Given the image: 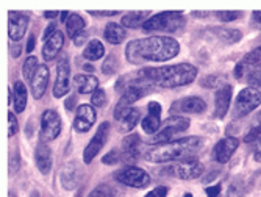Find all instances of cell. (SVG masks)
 I'll use <instances>...</instances> for the list:
<instances>
[{"label": "cell", "mask_w": 261, "mask_h": 197, "mask_svg": "<svg viewBox=\"0 0 261 197\" xmlns=\"http://www.w3.org/2000/svg\"><path fill=\"white\" fill-rule=\"evenodd\" d=\"M180 52V42L171 36H147L133 39L125 47V58L132 64L163 63L175 58Z\"/></svg>", "instance_id": "obj_1"}, {"label": "cell", "mask_w": 261, "mask_h": 197, "mask_svg": "<svg viewBox=\"0 0 261 197\" xmlns=\"http://www.w3.org/2000/svg\"><path fill=\"white\" fill-rule=\"evenodd\" d=\"M197 77V67L191 63H180V64H169L161 67H144L141 69L135 80L144 82L149 85H155L160 88H180L193 83Z\"/></svg>", "instance_id": "obj_2"}, {"label": "cell", "mask_w": 261, "mask_h": 197, "mask_svg": "<svg viewBox=\"0 0 261 197\" xmlns=\"http://www.w3.org/2000/svg\"><path fill=\"white\" fill-rule=\"evenodd\" d=\"M203 147V139L200 136H185L164 144H156L146 152V160L149 163H175L186 158H193Z\"/></svg>", "instance_id": "obj_3"}, {"label": "cell", "mask_w": 261, "mask_h": 197, "mask_svg": "<svg viewBox=\"0 0 261 197\" xmlns=\"http://www.w3.org/2000/svg\"><path fill=\"white\" fill-rule=\"evenodd\" d=\"M186 23L185 14L181 11H161L150 16L142 30L146 32H161V33H175L180 32Z\"/></svg>", "instance_id": "obj_4"}, {"label": "cell", "mask_w": 261, "mask_h": 197, "mask_svg": "<svg viewBox=\"0 0 261 197\" xmlns=\"http://www.w3.org/2000/svg\"><path fill=\"white\" fill-rule=\"evenodd\" d=\"M191 126V120L188 117L183 116H171L164 120V124H161V129L158 130V133H155L150 138V142H153V145L156 144H164V142H169L174 141V138L178 133H183L189 129Z\"/></svg>", "instance_id": "obj_5"}, {"label": "cell", "mask_w": 261, "mask_h": 197, "mask_svg": "<svg viewBox=\"0 0 261 197\" xmlns=\"http://www.w3.org/2000/svg\"><path fill=\"white\" fill-rule=\"evenodd\" d=\"M114 180L119 185L135 188V189H144L150 185V176L147 174V170L138 166H133V164L116 170Z\"/></svg>", "instance_id": "obj_6"}, {"label": "cell", "mask_w": 261, "mask_h": 197, "mask_svg": "<svg viewBox=\"0 0 261 197\" xmlns=\"http://www.w3.org/2000/svg\"><path fill=\"white\" fill-rule=\"evenodd\" d=\"M164 170H166V174L174 176L181 180H194L203 174L205 167L197 157H193V158H186L181 161H175L174 164L168 166Z\"/></svg>", "instance_id": "obj_7"}, {"label": "cell", "mask_w": 261, "mask_h": 197, "mask_svg": "<svg viewBox=\"0 0 261 197\" xmlns=\"http://www.w3.org/2000/svg\"><path fill=\"white\" fill-rule=\"evenodd\" d=\"M261 105V91L255 88H244L234 101V117H244Z\"/></svg>", "instance_id": "obj_8"}, {"label": "cell", "mask_w": 261, "mask_h": 197, "mask_svg": "<svg viewBox=\"0 0 261 197\" xmlns=\"http://www.w3.org/2000/svg\"><path fill=\"white\" fill-rule=\"evenodd\" d=\"M110 122H102L99 126L97 132L94 133V136L91 138V141L88 142V145L85 147L83 151V161L86 164H91L92 160L99 155V152L103 149V145L107 144L108 135H110Z\"/></svg>", "instance_id": "obj_9"}, {"label": "cell", "mask_w": 261, "mask_h": 197, "mask_svg": "<svg viewBox=\"0 0 261 197\" xmlns=\"http://www.w3.org/2000/svg\"><path fill=\"white\" fill-rule=\"evenodd\" d=\"M114 120L117 122V129L122 133H130L141 119V111L135 107H124L117 104L113 111Z\"/></svg>", "instance_id": "obj_10"}, {"label": "cell", "mask_w": 261, "mask_h": 197, "mask_svg": "<svg viewBox=\"0 0 261 197\" xmlns=\"http://www.w3.org/2000/svg\"><path fill=\"white\" fill-rule=\"evenodd\" d=\"M61 133V117L55 110H45L41 116V141L49 142Z\"/></svg>", "instance_id": "obj_11"}, {"label": "cell", "mask_w": 261, "mask_h": 197, "mask_svg": "<svg viewBox=\"0 0 261 197\" xmlns=\"http://www.w3.org/2000/svg\"><path fill=\"white\" fill-rule=\"evenodd\" d=\"M206 110V102L202 97L191 95V97H183L175 101L171 105V114L180 116V114H200Z\"/></svg>", "instance_id": "obj_12"}, {"label": "cell", "mask_w": 261, "mask_h": 197, "mask_svg": "<svg viewBox=\"0 0 261 197\" xmlns=\"http://www.w3.org/2000/svg\"><path fill=\"white\" fill-rule=\"evenodd\" d=\"M70 89V63L67 57L60 58L57 64V80L54 85V97L61 98Z\"/></svg>", "instance_id": "obj_13"}, {"label": "cell", "mask_w": 261, "mask_h": 197, "mask_svg": "<svg viewBox=\"0 0 261 197\" xmlns=\"http://www.w3.org/2000/svg\"><path fill=\"white\" fill-rule=\"evenodd\" d=\"M30 23V17L20 11H10L8 13V36L13 42H19L27 33Z\"/></svg>", "instance_id": "obj_14"}, {"label": "cell", "mask_w": 261, "mask_h": 197, "mask_svg": "<svg viewBox=\"0 0 261 197\" xmlns=\"http://www.w3.org/2000/svg\"><path fill=\"white\" fill-rule=\"evenodd\" d=\"M96 119H97V113L92 105L83 104V105L77 107V113H75V119H74V130L77 133L89 132L91 127L96 124Z\"/></svg>", "instance_id": "obj_15"}, {"label": "cell", "mask_w": 261, "mask_h": 197, "mask_svg": "<svg viewBox=\"0 0 261 197\" xmlns=\"http://www.w3.org/2000/svg\"><path fill=\"white\" fill-rule=\"evenodd\" d=\"M240 145V139L234 136H225L222 138L215 147H213V160L225 164L230 161V158L233 157V154L236 152Z\"/></svg>", "instance_id": "obj_16"}, {"label": "cell", "mask_w": 261, "mask_h": 197, "mask_svg": "<svg viewBox=\"0 0 261 197\" xmlns=\"http://www.w3.org/2000/svg\"><path fill=\"white\" fill-rule=\"evenodd\" d=\"M150 89H152V88H150V85H149V83L138 82V80H135V79H133V80L125 86V89H124V92H122V95H121L119 105L130 107L132 104H135V102L141 101V98L144 97Z\"/></svg>", "instance_id": "obj_17"}, {"label": "cell", "mask_w": 261, "mask_h": 197, "mask_svg": "<svg viewBox=\"0 0 261 197\" xmlns=\"http://www.w3.org/2000/svg\"><path fill=\"white\" fill-rule=\"evenodd\" d=\"M141 157V136L138 133H128L121 144V161L135 163Z\"/></svg>", "instance_id": "obj_18"}, {"label": "cell", "mask_w": 261, "mask_h": 197, "mask_svg": "<svg viewBox=\"0 0 261 197\" xmlns=\"http://www.w3.org/2000/svg\"><path fill=\"white\" fill-rule=\"evenodd\" d=\"M141 127L147 135H155L161 129V105L155 101L149 102L147 113L141 119Z\"/></svg>", "instance_id": "obj_19"}, {"label": "cell", "mask_w": 261, "mask_h": 197, "mask_svg": "<svg viewBox=\"0 0 261 197\" xmlns=\"http://www.w3.org/2000/svg\"><path fill=\"white\" fill-rule=\"evenodd\" d=\"M82 180V169L75 163H66L60 172L61 186L67 191H72L79 186Z\"/></svg>", "instance_id": "obj_20"}, {"label": "cell", "mask_w": 261, "mask_h": 197, "mask_svg": "<svg viewBox=\"0 0 261 197\" xmlns=\"http://www.w3.org/2000/svg\"><path fill=\"white\" fill-rule=\"evenodd\" d=\"M49 80H50V70L45 64H41L39 69L36 70L33 80L30 82V89H32V95L39 101V98L45 94L47 86H49Z\"/></svg>", "instance_id": "obj_21"}, {"label": "cell", "mask_w": 261, "mask_h": 197, "mask_svg": "<svg viewBox=\"0 0 261 197\" xmlns=\"http://www.w3.org/2000/svg\"><path fill=\"white\" fill-rule=\"evenodd\" d=\"M231 94H233V88L231 85L225 83L222 85L215 95V114L219 119H224L228 113L230 108V102H231Z\"/></svg>", "instance_id": "obj_22"}, {"label": "cell", "mask_w": 261, "mask_h": 197, "mask_svg": "<svg viewBox=\"0 0 261 197\" xmlns=\"http://www.w3.org/2000/svg\"><path fill=\"white\" fill-rule=\"evenodd\" d=\"M35 163H36V167L39 169L41 174H49L52 170V151L50 147L47 145V142L41 141L38 142L36 145V151H35Z\"/></svg>", "instance_id": "obj_23"}, {"label": "cell", "mask_w": 261, "mask_h": 197, "mask_svg": "<svg viewBox=\"0 0 261 197\" xmlns=\"http://www.w3.org/2000/svg\"><path fill=\"white\" fill-rule=\"evenodd\" d=\"M63 45H64V33L57 30L54 36H50L45 41V44L42 47V58L45 61H52L54 58L58 57Z\"/></svg>", "instance_id": "obj_24"}, {"label": "cell", "mask_w": 261, "mask_h": 197, "mask_svg": "<svg viewBox=\"0 0 261 197\" xmlns=\"http://www.w3.org/2000/svg\"><path fill=\"white\" fill-rule=\"evenodd\" d=\"M74 86L80 94H92L99 89V79L92 73H79L74 77Z\"/></svg>", "instance_id": "obj_25"}, {"label": "cell", "mask_w": 261, "mask_h": 197, "mask_svg": "<svg viewBox=\"0 0 261 197\" xmlns=\"http://www.w3.org/2000/svg\"><path fill=\"white\" fill-rule=\"evenodd\" d=\"M103 38L110 42V44H121L125 41L127 38V30L121 26V23L117 22H108L105 26V30H103Z\"/></svg>", "instance_id": "obj_26"}, {"label": "cell", "mask_w": 261, "mask_h": 197, "mask_svg": "<svg viewBox=\"0 0 261 197\" xmlns=\"http://www.w3.org/2000/svg\"><path fill=\"white\" fill-rule=\"evenodd\" d=\"M125 191L119 183H100L88 197H124Z\"/></svg>", "instance_id": "obj_27"}, {"label": "cell", "mask_w": 261, "mask_h": 197, "mask_svg": "<svg viewBox=\"0 0 261 197\" xmlns=\"http://www.w3.org/2000/svg\"><path fill=\"white\" fill-rule=\"evenodd\" d=\"M11 88H13V95H14V102H13L14 110H16V113H22L27 108V98H29L27 86L23 82L16 80Z\"/></svg>", "instance_id": "obj_28"}, {"label": "cell", "mask_w": 261, "mask_h": 197, "mask_svg": "<svg viewBox=\"0 0 261 197\" xmlns=\"http://www.w3.org/2000/svg\"><path fill=\"white\" fill-rule=\"evenodd\" d=\"M149 11H130L122 16L121 26L124 29H139L144 26V22L149 19Z\"/></svg>", "instance_id": "obj_29"}, {"label": "cell", "mask_w": 261, "mask_h": 197, "mask_svg": "<svg viewBox=\"0 0 261 197\" xmlns=\"http://www.w3.org/2000/svg\"><path fill=\"white\" fill-rule=\"evenodd\" d=\"M85 27H86L85 19L77 13H70L69 19L66 20V33H67V36L70 39H74L75 36L83 33Z\"/></svg>", "instance_id": "obj_30"}, {"label": "cell", "mask_w": 261, "mask_h": 197, "mask_svg": "<svg viewBox=\"0 0 261 197\" xmlns=\"http://www.w3.org/2000/svg\"><path fill=\"white\" fill-rule=\"evenodd\" d=\"M103 55H105V45L99 39H91L83 51V58L88 61H97Z\"/></svg>", "instance_id": "obj_31"}, {"label": "cell", "mask_w": 261, "mask_h": 197, "mask_svg": "<svg viewBox=\"0 0 261 197\" xmlns=\"http://www.w3.org/2000/svg\"><path fill=\"white\" fill-rule=\"evenodd\" d=\"M211 32L215 33V36L218 39H221L225 44H234L238 42L243 38L241 30L238 29H227V27H216V29H211Z\"/></svg>", "instance_id": "obj_32"}, {"label": "cell", "mask_w": 261, "mask_h": 197, "mask_svg": "<svg viewBox=\"0 0 261 197\" xmlns=\"http://www.w3.org/2000/svg\"><path fill=\"white\" fill-rule=\"evenodd\" d=\"M39 66L41 64H39V61H38V58L35 55L27 57V60L23 61V64H22V77H23V80L32 82L36 70L39 69Z\"/></svg>", "instance_id": "obj_33"}, {"label": "cell", "mask_w": 261, "mask_h": 197, "mask_svg": "<svg viewBox=\"0 0 261 197\" xmlns=\"http://www.w3.org/2000/svg\"><path fill=\"white\" fill-rule=\"evenodd\" d=\"M243 67L246 70L255 69V67H261V44L258 47H255L253 51H250L249 54H246V57L241 61Z\"/></svg>", "instance_id": "obj_34"}, {"label": "cell", "mask_w": 261, "mask_h": 197, "mask_svg": "<svg viewBox=\"0 0 261 197\" xmlns=\"http://www.w3.org/2000/svg\"><path fill=\"white\" fill-rule=\"evenodd\" d=\"M224 197H246L244 183H243L240 179H234V180L228 185V188H227Z\"/></svg>", "instance_id": "obj_35"}, {"label": "cell", "mask_w": 261, "mask_h": 197, "mask_svg": "<svg viewBox=\"0 0 261 197\" xmlns=\"http://www.w3.org/2000/svg\"><path fill=\"white\" fill-rule=\"evenodd\" d=\"M247 83L250 85V88H261V67H255L250 69L247 73Z\"/></svg>", "instance_id": "obj_36"}, {"label": "cell", "mask_w": 261, "mask_h": 197, "mask_svg": "<svg viewBox=\"0 0 261 197\" xmlns=\"http://www.w3.org/2000/svg\"><path fill=\"white\" fill-rule=\"evenodd\" d=\"M91 105L92 107H105L107 105V92L105 89L99 88L91 94Z\"/></svg>", "instance_id": "obj_37"}, {"label": "cell", "mask_w": 261, "mask_h": 197, "mask_svg": "<svg viewBox=\"0 0 261 197\" xmlns=\"http://www.w3.org/2000/svg\"><path fill=\"white\" fill-rule=\"evenodd\" d=\"M117 66H119V63H117V57L110 55L108 58H105V61L102 64V72L107 73V76H111V73L116 72Z\"/></svg>", "instance_id": "obj_38"}, {"label": "cell", "mask_w": 261, "mask_h": 197, "mask_svg": "<svg viewBox=\"0 0 261 197\" xmlns=\"http://www.w3.org/2000/svg\"><path fill=\"white\" fill-rule=\"evenodd\" d=\"M216 17L222 22H233L243 17V11H218Z\"/></svg>", "instance_id": "obj_39"}, {"label": "cell", "mask_w": 261, "mask_h": 197, "mask_svg": "<svg viewBox=\"0 0 261 197\" xmlns=\"http://www.w3.org/2000/svg\"><path fill=\"white\" fill-rule=\"evenodd\" d=\"M261 138V124H255L252 129H249V132L244 135V142L247 144H252L255 142L256 139Z\"/></svg>", "instance_id": "obj_40"}, {"label": "cell", "mask_w": 261, "mask_h": 197, "mask_svg": "<svg viewBox=\"0 0 261 197\" xmlns=\"http://www.w3.org/2000/svg\"><path fill=\"white\" fill-rule=\"evenodd\" d=\"M121 161V151H116V149H113V151H110L107 155H103V158H102V163L103 164H108V166H113V164H116V163H119Z\"/></svg>", "instance_id": "obj_41"}, {"label": "cell", "mask_w": 261, "mask_h": 197, "mask_svg": "<svg viewBox=\"0 0 261 197\" xmlns=\"http://www.w3.org/2000/svg\"><path fill=\"white\" fill-rule=\"evenodd\" d=\"M17 129H19V124H17L16 114L13 111H10L8 113V136L13 138L17 133Z\"/></svg>", "instance_id": "obj_42"}, {"label": "cell", "mask_w": 261, "mask_h": 197, "mask_svg": "<svg viewBox=\"0 0 261 197\" xmlns=\"http://www.w3.org/2000/svg\"><path fill=\"white\" fill-rule=\"evenodd\" d=\"M144 197H168V188H166V186H156L152 191H149Z\"/></svg>", "instance_id": "obj_43"}, {"label": "cell", "mask_w": 261, "mask_h": 197, "mask_svg": "<svg viewBox=\"0 0 261 197\" xmlns=\"http://www.w3.org/2000/svg\"><path fill=\"white\" fill-rule=\"evenodd\" d=\"M19 167H20V158H19V152H16L10 158V174L13 176L14 172L19 170Z\"/></svg>", "instance_id": "obj_44"}, {"label": "cell", "mask_w": 261, "mask_h": 197, "mask_svg": "<svg viewBox=\"0 0 261 197\" xmlns=\"http://www.w3.org/2000/svg\"><path fill=\"white\" fill-rule=\"evenodd\" d=\"M200 85H202V86H205V88H216V86L219 85V77H218V76H210V77H205V79H202Z\"/></svg>", "instance_id": "obj_45"}, {"label": "cell", "mask_w": 261, "mask_h": 197, "mask_svg": "<svg viewBox=\"0 0 261 197\" xmlns=\"http://www.w3.org/2000/svg\"><path fill=\"white\" fill-rule=\"evenodd\" d=\"M221 185L218 183V185H213V186H206L205 188V192H206V195L208 197H221Z\"/></svg>", "instance_id": "obj_46"}, {"label": "cell", "mask_w": 261, "mask_h": 197, "mask_svg": "<svg viewBox=\"0 0 261 197\" xmlns=\"http://www.w3.org/2000/svg\"><path fill=\"white\" fill-rule=\"evenodd\" d=\"M75 102H77V94H70V95L66 98L64 107H66L69 111H72L74 108H77V107H75Z\"/></svg>", "instance_id": "obj_47"}, {"label": "cell", "mask_w": 261, "mask_h": 197, "mask_svg": "<svg viewBox=\"0 0 261 197\" xmlns=\"http://www.w3.org/2000/svg\"><path fill=\"white\" fill-rule=\"evenodd\" d=\"M55 32H57V26H55V23L52 22L50 26H49V27H47V29L44 30L42 39H44V41H47V39H49L50 36H54V35H55Z\"/></svg>", "instance_id": "obj_48"}, {"label": "cell", "mask_w": 261, "mask_h": 197, "mask_svg": "<svg viewBox=\"0 0 261 197\" xmlns=\"http://www.w3.org/2000/svg\"><path fill=\"white\" fill-rule=\"evenodd\" d=\"M253 157L256 161H261V138L253 142Z\"/></svg>", "instance_id": "obj_49"}, {"label": "cell", "mask_w": 261, "mask_h": 197, "mask_svg": "<svg viewBox=\"0 0 261 197\" xmlns=\"http://www.w3.org/2000/svg\"><path fill=\"white\" fill-rule=\"evenodd\" d=\"M91 16H99V17H113L117 14V11H89Z\"/></svg>", "instance_id": "obj_50"}, {"label": "cell", "mask_w": 261, "mask_h": 197, "mask_svg": "<svg viewBox=\"0 0 261 197\" xmlns=\"http://www.w3.org/2000/svg\"><path fill=\"white\" fill-rule=\"evenodd\" d=\"M10 55L13 58H17L20 55V45L19 44H11L10 45Z\"/></svg>", "instance_id": "obj_51"}, {"label": "cell", "mask_w": 261, "mask_h": 197, "mask_svg": "<svg viewBox=\"0 0 261 197\" xmlns=\"http://www.w3.org/2000/svg\"><path fill=\"white\" fill-rule=\"evenodd\" d=\"M27 54H32L33 52V48H35V36L33 35H30V38H29V42H27Z\"/></svg>", "instance_id": "obj_52"}, {"label": "cell", "mask_w": 261, "mask_h": 197, "mask_svg": "<svg viewBox=\"0 0 261 197\" xmlns=\"http://www.w3.org/2000/svg\"><path fill=\"white\" fill-rule=\"evenodd\" d=\"M85 38H86V35H85V33H80V35H79V36H75V38H74L72 41H74V44H75V45L79 47V45H82V44H83Z\"/></svg>", "instance_id": "obj_53"}, {"label": "cell", "mask_w": 261, "mask_h": 197, "mask_svg": "<svg viewBox=\"0 0 261 197\" xmlns=\"http://www.w3.org/2000/svg\"><path fill=\"white\" fill-rule=\"evenodd\" d=\"M252 19H253L255 23L261 26V11H253V13H252Z\"/></svg>", "instance_id": "obj_54"}, {"label": "cell", "mask_w": 261, "mask_h": 197, "mask_svg": "<svg viewBox=\"0 0 261 197\" xmlns=\"http://www.w3.org/2000/svg\"><path fill=\"white\" fill-rule=\"evenodd\" d=\"M61 13H58V11H44V17H47V19H55Z\"/></svg>", "instance_id": "obj_55"}, {"label": "cell", "mask_w": 261, "mask_h": 197, "mask_svg": "<svg viewBox=\"0 0 261 197\" xmlns=\"http://www.w3.org/2000/svg\"><path fill=\"white\" fill-rule=\"evenodd\" d=\"M83 67H85V70H88V72H92V70H94V67H92V66H88V64L83 66Z\"/></svg>", "instance_id": "obj_56"}, {"label": "cell", "mask_w": 261, "mask_h": 197, "mask_svg": "<svg viewBox=\"0 0 261 197\" xmlns=\"http://www.w3.org/2000/svg\"><path fill=\"white\" fill-rule=\"evenodd\" d=\"M256 124H261V111H259L258 116H256Z\"/></svg>", "instance_id": "obj_57"}, {"label": "cell", "mask_w": 261, "mask_h": 197, "mask_svg": "<svg viewBox=\"0 0 261 197\" xmlns=\"http://www.w3.org/2000/svg\"><path fill=\"white\" fill-rule=\"evenodd\" d=\"M180 197H194L191 192H186V194H183V195H180Z\"/></svg>", "instance_id": "obj_58"}]
</instances>
